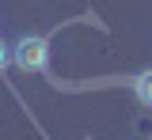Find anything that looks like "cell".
<instances>
[{
	"label": "cell",
	"mask_w": 152,
	"mask_h": 140,
	"mask_svg": "<svg viewBox=\"0 0 152 140\" xmlns=\"http://www.w3.org/2000/svg\"><path fill=\"white\" fill-rule=\"evenodd\" d=\"M8 61H12V45H4V42H0V72L8 68Z\"/></svg>",
	"instance_id": "obj_3"
},
{
	"label": "cell",
	"mask_w": 152,
	"mask_h": 140,
	"mask_svg": "<svg viewBox=\"0 0 152 140\" xmlns=\"http://www.w3.org/2000/svg\"><path fill=\"white\" fill-rule=\"evenodd\" d=\"M133 95H137L141 106H148V110H152V68H145V72L133 80Z\"/></svg>",
	"instance_id": "obj_2"
},
{
	"label": "cell",
	"mask_w": 152,
	"mask_h": 140,
	"mask_svg": "<svg viewBox=\"0 0 152 140\" xmlns=\"http://www.w3.org/2000/svg\"><path fill=\"white\" fill-rule=\"evenodd\" d=\"M12 61L23 72H46V64H50V42L42 34H23L12 45Z\"/></svg>",
	"instance_id": "obj_1"
}]
</instances>
